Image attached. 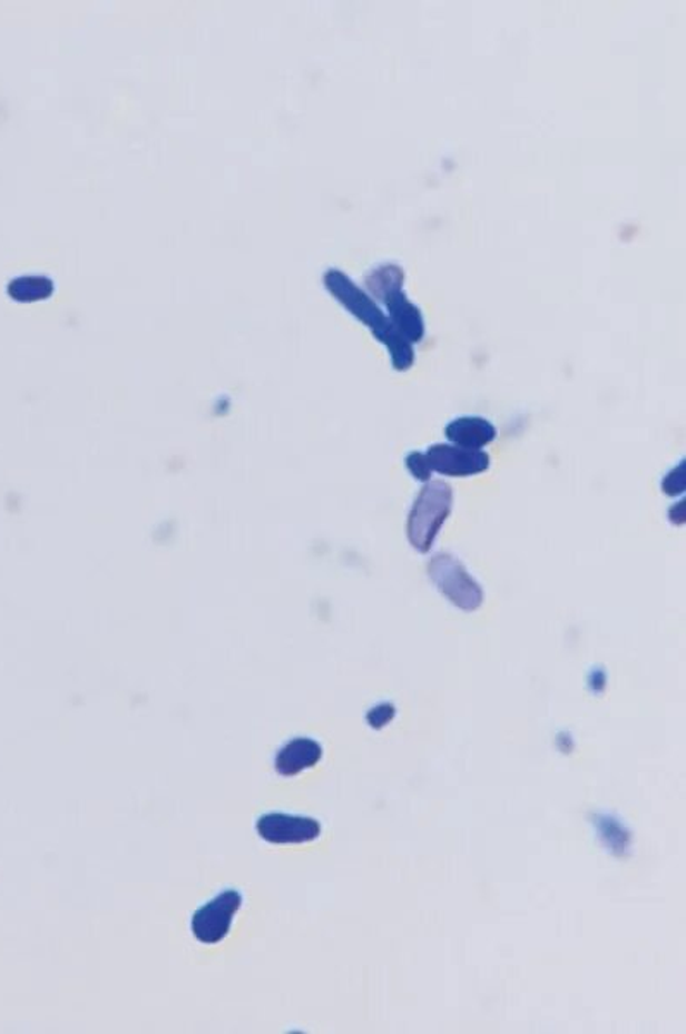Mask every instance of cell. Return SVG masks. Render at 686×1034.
<instances>
[{
    "instance_id": "6da1fadb",
    "label": "cell",
    "mask_w": 686,
    "mask_h": 1034,
    "mask_svg": "<svg viewBox=\"0 0 686 1034\" xmlns=\"http://www.w3.org/2000/svg\"><path fill=\"white\" fill-rule=\"evenodd\" d=\"M340 282L333 279V290L340 295V301L354 313L364 325L370 326L378 341L389 348L393 367L396 371H408L414 364V348L402 338L401 333L393 328L389 316L371 301L370 295L359 290L351 279L340 276Z\"/></svg>"
},
{
    "instance_id": "5b68a950",
    "label": "cell",
    "mask_w": 686,
    "mask_h": 1034,
    "mask_svg": "<svg viewBox=\"0 0 686 1034\" xmlns=\"http://www.w3.org/2000/svg\"><path fill=\"white\" fill-rule=\"evenodd\" d=\"M242 895L237 889H225L218 897L198 908L192 917V933L204 945H218L228 936L233 919L241 910Z\"/></svg>"
},
{
    "instance_id": "277c9868",
    "label": "cell",
    "mask_w": 686,
    "mask_h": 1034,
    "mask_svg": "<svg viewBox=\"0 0 686 1034\" xmlns=\"http://www.w3.org/2000/svg\"><path fill=\"white\" fill-rule=\"evenodd\" d=\"M428 574L440 592L462 611H477L483 603L484 593L480 583L454 555L440 554L431 559Z\"/></svg>"
},
{
    "instance_id": "ba28073f",
    "label": "cell",
    "mask_w": 686,
    "mask_h": 1034,
    "mask_svg": "<svg viewBox=\"0 0 686 1034\" xmlns=\"http://www.w3.org/2000/svg\"><path fill=\"white\" fill-rule=\"evenodd\" d=\"M445 436L452 445L483 451L497 439V427L480 416H461L445 426Z\"/></svg>"
},
{
    "instance_id": "8fae6325",
    "label": "cell",
    "mask_w": 686,
    "mask_h": 1034,
    "mask_svg": "<svg viewBox=\"0 0 686 1034\" xmlns=\"http://www.w3.org/2000/svg\"><path fill=\"white\" fill-rule=\"evenodd\" d=\"M685 462L679 464V467L673 470V473L667 474L666 480H664V492L667 495H678V493L685 492Z\"/></svg>"
},
{
    "instance_id": "52a82bcc",
    "label": "cell",
    "mask_w": 686,
    "mask_h": 1034,
    "mask_svg": "<svg viewBox=\"0 0 686 1034\" xmlns=\"http://www.w3.org/2000/svg\"><path fill=\"white\" fill-rule=\"evenodd\" d=\"M256 831L267 844H310L320 838L321 825L313 817L271 813L259 817Z\"/></svg>"
},
{
    "instance_id": "8992f818",
    "label": "cell",
    "mask_w": 686,
    "mask_h": 1034,
    "mask_svg": "<svg viewBox=\"0 0 686 1034\" xmlns=\"http://www.w3.org/2000/svg\"><path fill=\"white\" fill-rule=\"evenodd\" d=\"M428 466L431 473L442 476L468 477L484 473L490 467V455L484 451L462 449L452 443H437L427 452Z\"/></svg>"
},
{
    "instance_id": "7c38bea8",
    "label": "cell",
    "mask_w": 686,
    "mask_h": 1034,
    "mask_svg": "<svg viewBox=\"0 0 686 1034\" xmlns=\"http://www.w3.org/2000/svg\"><path fill=\"white\" fill-rule=\"evenodd\" d=\"M393 716H395V707L390 706V703H382V706L374 707L367 715V722L373 728H383V726L389 725L392 721Z\"/></svg>"
},
{
    "instance_id": "3957f363",
    "label": "cell",
    "mask_w": 686,
    "mask_h": 1034,
    "mask_svg": "<svg viewBox=\"0 0 686 1034\" xmlns=\"http://www.w3.org/2000/svg\"><path fill=\"white\" fill-rule=\"evenodd\" d=\"M374 275L376 278L370 279V287L385 302L393 328L401 333L402 338L409 344H418L424 336V321L420 309L405 297L402 288V267L396 264H382Z\"/></svg>"
},
{
    "instance_id": "9c48e42d",
    "label": "cell",
    "mask_w": 686,
    "mask_h": 1034,
    "mask_svg": "<svg viewBox=\"0 0 686 1034\" xmlns=\"http://www.w3.org/2000/svg\"><path fill=\"white\" fill-rule=\"evenodd\" d=\"M323 757V747L311 738H295L288 741L276 756L275 768L280 776H297L311 769Z\"/></svg>"
},
{
    "instance_id": "30bf717a",
    "label": "cell",
    "mask_w": 686,
    "mask_h": 1034,
    "mask_svg": "<svg viewBox=\"0 0 686 1034\" xmlns=\"http://www.w3.org/2000/svg\"><path fill=\"white\" fill-rule=\"evenodd\" d=\"M405 467H408L412 477H416V480L420 481H430L431 474H433L431 473L430 466H428L424 452H411V454L405 457Z\"/></svg>"
},
{
    "instance_id": "7a4b0ae2",
    "label": "cell",
    "mask_w": 686,
    "mask_h": 1034,
    "mask_svg": "<svg viewBox=\"0 0 686 1034\" xmlns=\"http://www.w3.org/2000/svg\"><path fill=\"white\" fill-rule=\"evenodd\" d=\"M454 505V493L445 481H427L416 496L408 520V539L411 545L427 554L435 543L443 524Z\"/></svg>"
}]
</instances>
